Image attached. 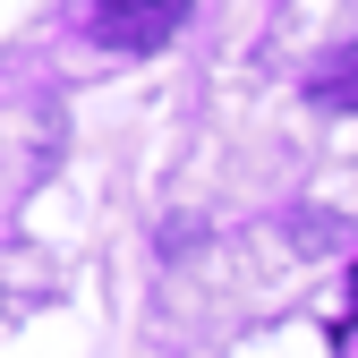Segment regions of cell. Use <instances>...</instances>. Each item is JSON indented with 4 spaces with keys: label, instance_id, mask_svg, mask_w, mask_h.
Wrapping results in <instances>:
<instances>
[{
    "label": "cell",
    "instance_id": "obj_1",
    "mask_svg": "<svg viewBox=\"0 0 358 358\" xmlns=\"http://www.w3.org/2000/svg\"><path fill=\"white\" fill-rule=\"evenodd\" d=\"M85 26H94L111 52H154V43L188 17V0H77Z\"/></svg>",
    "mask_w": 358,
    "mask_h": 358
},
{
    "label": "cell",
    "instance_id": "obj_2",
    "mask_svg": "<svg viewBox=\"0 0 358 358\" xmlns=\"http://www.w3.org/2000/svg\"><path fill=\"white\" fill-rule=\"evenodd\" d=\"M307 103L316 111H358V43H341V52H324L307 69Z\"/></svg>",
    "mask_w": 358,
    "mask_h": 358
},
{
    "label": "cell",
    "instance_id": "obj_3",
    "mask_svg": "<svg viewBox=\"0 0 358 358\" xmlns=\"http://www.w3.org/2000/svg\"><path fill=\"white\" fill-rule=\"evenodd\" d=\"M350 316H358V264H350Z\"/></svg>",
    "mask_w": 358,
    "mask_h": 358
}]
</instances>
